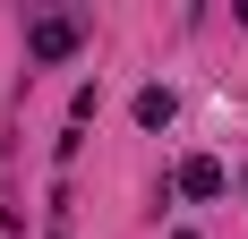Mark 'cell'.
<instances>
[{"mask_svg":"<svg viewBox=\"0 0 248 239\" xmlns=\"http://www.w3.org/2000/svg\"><path fill=\"white\" fill-rule=\"evenodd\" d=\"M77 43H86V17H34L26 26V51L34 60H69Z\"/></svg>","mask_w":248,"mask_h":239,"instance_id":"obj_1","label":"cell"},{"mask_svg":"<svg viewBox=\"0 0 248 239\" xmlns=\"http://www.w3.org/2000/svg\"><path fill=\"white\" fill-rule=\"evenodd\" d=\"M180 196H223V163L214 154H188L180 163Z\"/></svg>","mask_w":248,"mask_h":239,"instance_id":"obj_2","label":"cell"},{"mask_svg":"<svg viewBox=\"0 0 248 239\" xmlns=\"http://www.w3.org/2000/svg\"><path fill=\"white\" fill-rule=\"evenodd\" d=\"M137 128H171V94H163V86L137 94Z\"/></svg>","mask_w":248,"mask_h":239,"instance_id":"obj_3","label":"cell"},{"mask_svg":"<svg viewBox=\"0 0 248 239\" xmlns=\"http://www.w3.org/2000/svg\"><path fill=\"white\" fill-rule=\"evenodd\" d=\"M171 239H197V231H171Z\"/></svg>","mask_w":248,"mask_h":239,"instance_id":"obj_4","label":"cell"}]
</instances>
